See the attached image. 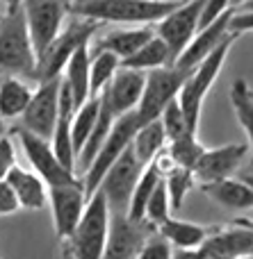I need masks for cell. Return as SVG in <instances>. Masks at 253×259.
<instances>
[{"label": "cell", "instance_id": "6da1fadb", "mask_svg": "<svg viewBox=\"0 0 253 259\" xmlns=\"http://www.w3.org/2000/svg\"><path fill=\"white\" fill-rule=\"evenodd\" d=\"M183 0H68V14L96 23L155 25Z\"/></svg>", "mask_w": 253, "mask_h": 259}, {"label": "cell", "instance_id": "7a4b0ae2", "mask_svg": "<svg viewBox=\"0 0 253 259\" xmlns=\"http://www.w3.org/2000/svg\"><path fill=\"white\" fill-rule=\"evenodd\" d=\"M237 39V34H228L212 53H208L190 73H187L185 82H183L180 91H178V105H180L183 114L187 118V125H190L192 132L199 130V121H201V109H203V100L205 96L210 94L217 75L222 73L224 64H226V57L231 53L233 41Z\"/></svg>", "mask_w": 253, "mask_h": 259}, {"label": "cell", "instance_id": "3957f363", "mask_svg": "<svg viewBox=\"0 0 253 259\" xmlns=\"http://www.w3.org/2000/svg\"><path fill=\"white\" fill-rule=\"evenodd\" d=\"M110 225V207L100 191L89 196L71 237L64 239V252L66 259H103L105 241H107Z\"/></svg>", "mask_w": 253, "mask_h": 259}, {"label": "cell", "instance_id": "277c9868", "mask_svg": "<svg viewBox=\"0 0 253 259\" xmlns=\"http://www.w3.org/2000/svg\"><path fill=\"white\" fill-rule=\"evenodd\" d=\"M37 55L27 34L23 9H7L0 16V73L32 77Z\"/></svg>", "mask_w": 253, "mask_h": 259}, {"label": "cell", "instance_id": "5b68a950", "mask_svg": "<svg viewBox=\"0 0 253 259\" xmlns=\"http://www.w3.org/2000/svg\"><path fill=\"white\" fill-rule=\"evenodd\" d=\"M100 23L89 21V18H78L73 16L71 23H64L62 32L55 36V41L37 57V66L32 71V80L34 82H46L59 77L66 66L68 57L76 53L78 46L87 44L96 36Z\"/></svg>", "mask_w": 253, "mask_h": 259}, {"label": "cell", "instance_id": "8992f818", "mask_svg": "<svg viewBox=\"0 0 253 259\" xmlns=\"http://www.w3.org/2000/svg\"><path fill=\"white\" fill-rule=\"evenodd\" d=\"M137 127H139V118H137L135 109L128 112V114H123V116H119L117 121L112 123V130H110V134L105 137L103 146L98 148L96 157L91 159V164L87 166L85 173H82L80 182H82V189H85L87 198L98 189L100 180H103V175L107 173V168L121 157V152L130 146Z\"/></svg>", "mask_w": 253, "mask_h": 259}, {"label": "cell", "instance_id": "52a82bcc", "mask_svg": "<svg viewBox=\"0 0 253 259\" xmlns=\"http://www.w3.org/2000/svg\"><path fill=\"white\" fill-rule=\"evenodd\" d=\"M187 73L190 71H183V68L173 66V64L153 68V71L146 73L144 91H141V98L135 107V114H137V118H139V125L141 123H149V121L160 118V114H162V109L167 107V103L178 96Z\"/></svg>", "mask_w": 253, "mask_h": 259}, {"label": "cell", "instance_id": "ba28073f", "mask_svg": "<svg viewBox=\"0 0 253 259\" xmlns=\"http://www.w3.org/2000/svg\"><path fill=\"white\" fill-rule=\"evenodd\" d=\"M27 34H30L34 55L39 57L62 32L68 16V0H23Z\"/></svg>", "mask_w": 253, "mask_h": 259}, {"label": "cell", "instance_id": "9c48e42d", "mask_svg": "<svg viewBox=\"0 0 253 259\" xmlns=\"http://www.w3.org/2000/svg\"><path fill=\"white\" fill-rule=\"evenodd\" d=\"M16 137H18V143H21L23 152H25L27 161H30L32 170H34L48 187H62V184H71V182L80 180L73 170H68L66 166L55 157L53 146H50L48 139L37 137V134L27 132V130H23V127L16 130Z\"/></svg>", "mask_w": 253, "mask_h": 259}, {"label": "cell", "instance_id": "30bf717a", "mask_svg": "<svg viewBox=\"0 0 253 259\" xmlns=\"http://www.w3.org/2000/svg\"><path fill=\"white\" fill-rule=\"evenodd\" d=\"M205 0H183L176 9L162 16L155 23V34L169 46L171 57L176 62V57L185 50V46L192 41V36L199 30L201 12H203Z\"/></svg>", "mask_w": 253, "mask_h": 259}, {"label": "cell", "instance_id": "8fae6325", "mask_svg": "<svg viewBox=\"0 0 253 259\" xmlns=\"http://www.w3.org/2000/svg\"><path fill=\"white\" fill-rule=\"evenodd\" d=\"M141 168H144V166L132 155L130 146H128L126 150L121 152V157L107 168V173L103 175V180H100L96 191H100L105 196L110 211H121V214H126L128 200H130V193H132V189H135V182H137V178H139Z\"/></svg>", "mask_w": 253, "mask_h": 259}, {"label": "cell", "instance_id": "7c38bea8", "mask_svg": "<svg viewBox=\"0 0 253 259\" xmlns=\"http://www.w3.org/2000/svg\"><path fill=\"white\" fill-rule=\"evenodd\" d=\"M153 232L155 228L146 221H132L121 211H110L103 259H135L139 248Z\"/></svg>", "mask_w": 253, "mask_h": 259}, {"label": "cell", "instance_id": "4fadbf2b", "mask_svg": "<svg viewBox=\"0 0 253 259\" xmlns=\"http://www.w3.org/2000/svg\"><path fill=\"white\" fill-rule=\"evenodd\" d=\"M59 84H62V75L37 84L25 112L21 114L23 130L37 134V137L50 139L55 121H57V109H59Z\"/></svg>", "mask_w": 253, "mask_h": 259}, {"label": "cell", "instance_id": "5bb4252c", "mask_svg": "<svg viewBox=\"0 0 253 259\" xmlns=\"http://www.w3.org/2000/svg\"><path fill=\"white\" fill-rule=\"evenodd\" d=\"M201 259H244L253 257V228L249 223L214 225L199 248Z\"/></svg>", "mask_w": 253, "mask_h": 259}, {"label": "cell", "instance_id": "9a60e30c", "mask_svg": "<svg viewBox=\"0 0 253 259\" xmlns=\"http://www.w3.org/2000/svg\"><path fill=\"white\" fill-rule=\"evenodd\" d=\"M87 200L89 198H87L80 180L71 184H62V187H48V205L50 214H53L55 234L59 241L71 237L82 211H85Z\"/></svg>", "mask_w": 253, "mask_h": 259}, {"label": "cell", "instance_id": "2e32d148", "mask_svg": "<svg viewBox=\"0 0 253 259\" xmlns=\"http://www.w3.org/2000/svg\"><path fill=\"white\" fill-rule=\"evenodd\" d=\"M246 155H249L246 143H226L219 148H205L192 168L194 180L199 184H210L224 178H233L244 164Z\"/></svg>", "mask_w": 253, "mask_h": 259}, {"label": "cell", "instance_id": "e0dca14e", "mask_svg": "<svg viewBox=\"0 0 253 259\" xmlns=\"http://www.w3.org/2000/svg\"><path fill=\"white\" fill-rule=\"evenodd\" d=\"M144 82H146L144 71H132V68L119 66L117 73L112 75V80L107 82V87L100 91V98L105 100V105L119 118L137 107L141 91H144Z\"/></svg>", "mask_w": 253, "mask_h": 259}, {"label": "cell", "instance_id": "ac0fdd59", "mask_svg": "<svg viewBox=\"0 0 253 259\" xmlns=\"http://www.w3.org/2000/svg\"><path fill=\"white\" fill-rule=\"evenodd\" d=\"M231 14H233V7L228 9V12H224L219 18H214L210 25L199 27V30H196V34L192 36V41L185 46V50H183V53L176 57L173 66L183 68V71H192V68H194L196 64L205 57V55L212 53V50L217 48V46L222 44L228 34H231V30H228Z\"/></svg>", "mask_w": 253, "mask_h": 259}, {"label": "cell", "instance_id": "d6986e66", "mask_svg": "<svg viewBox=\"0 0 253 259\" xmlns=\"http://www.w3.org/2000/svg\"><path fill=\"white\" fill-rule=\"evenodd\" d=\"M7 180L12 184L14 193L18 198V205L27 211H39L48 205V184L30 168H23V166H14L7 173Z\"/></svg>", "mask_w": 253, "mask_h": 259}, {"label": "cell", "instance_id": "ffe728a7", "mask_svg": "<svg viewBox=\"0 0 253 259\" xmlns=\"http://www.w3.org/2000/svg\"><path fill=\"white\" fill-rule=\"evenodd\" d=\"M155 30L151 25H135V27H123V30H110L103 36L96 39V44H89V50H107V53L117 55L119 59H126L135 53L139 46H144Z\"/></svg>", "mask_w": 253, "mask_h": 259}, {"label": "cell", "instance_id": "44dd1931", "mask_svg": "<svg viewBox=\"0 0 253 259\" xmlns=\"http://www.w3.org/2000/svg\"><path fill=\"white\" fill-rule=\"evenodd\" d=\"M205 191V196L210 200H214L217 205L226 207V209H235V211H246L253 209V189L246 184L244 178H224L217 182L210 184H201Z\"/></svg>", "mask_w": 253, "mask_h": 259}, {"label": "cell", "instance_id": "7402d4cb", "mask_svg": "<svg viewBox=\"0 0 253 259\" xmlns=\"http://www.w3.org/2000/svg\"><path fill=\"white\" fill-rule=\"evenodd\" d=\"M89 44L91 41L78 46L76 53L68 57L66 66H64V71H62V80L66 82L68 94H71L73 107L76 109L80 107L87 98H91L89 96V59H91Z\"/></svg>", "mask_w": 253, "mask_h": 259}, {"label": "cell", "instance_id": "603a6c76", "mask_svg": "<svg viewBox=\"0 0 253 259\" xmlns=\"http://www.w3.org/2000/svg\"><path fill=\"white\" fill-rule=\"evenodd\" d=\"M214 225H199L192 223V221H183V219H173L169 216L167 221L155 228V232L162 239H167L171 243V248H183V250H194L201 243L205 241L210 232H212Z\"/></svg>", "mask_w": 253, "mask_h": 259}, {"label": "cell", "instance_id": "cb8c5ba5", "mask_svg": "<svg viewBox=\"0 0 253 259\" xmlns=\"http://www.w3.org/2000/svg\"><path fill=\"white\" fill-rule=\"evenodd\" d=\"M32 87L25 77L7 75L0 80V116L3 121H16L25 112L27 103L32 98Z\"/></svg>", "mask_w": 253, "mask_h": 259}, {"label": "cell", "instance_id": "d4e9b609", "mask_svg": "<svg viewBox=\"0 0 253 259\" xmlns=\"http://www.w3.org/2000/svg\"><path fill=\"white\" fill-rule=\"evenodd\" d=\"M173 64V57H171V50L169 46L160 39L158 34H153L144 46L135 50L130 57L121 59V66L123 68H132V71H153V68H160V66H169Z\"/></svg>", "mask_w": 253, "mask_h": 259}, {"label": "cell", "instance_id": "484cf974", "mask_svg": "<svg viewBox=\"0 0 253 259\" xmlns=\"http://www.w3.org/2000/svg\"><path fill=\"white\" fill-rule=\"evenodd\" d=\"M164 146H167V134H164V127H162V123H160V118L141 123L130 141L132 155L137 157V161H139L141 166L151 164L153 157L158 155Z\"/></svg>", "mask_w": 253, "mask_h": 259}, {"label": "cell", "instance_id": "4316f807", "mask_svg": "<svg viewBox=\"0 0 253 259\" xmlns=\"http://www.w3.org/2000/svg\"><path fill=\"white\" fill-rule=\"evenodd\" d=\"M98 109H100V96H91V98H87L85 103L73 112V118H71V146H73V152H76V159H78V155H80L85 141L89 139L91 130H94V125H96Z\"/></svg>", "mask_w": 253, "mask_h": 259}, {"label": "cell", "instance_id": "83f0119b", "mask_svg": "<svg viewBox=\"0 0 253 259\" xmlns=\"http://www.w3.org/2000/svg\"><path fill=\"white\" fill-rule=\"evenodd\" d=\"M162 180V175L155 170L153 164H146L141 168L139 178L135 182V189L130 193V200H128V209H126V216L132 221H144V209H146V202H149L151 193L153 189L158 187V182Z\"/></svg>", "mask_w": 253, "mask_h": 259}, {"label": "cell", "instance_id": "f1b7e54d", "mask_svg": "<svg viewBox=\"0 0 253 259\" xmlns=\"http://www.w3.org/2000/svg\"><path fill=\"white\" fill-rule=\"evenodd\" d=\"M89 96H98L121 66V59L107 50H89Z\"/></svg>", "mask_w": 253, "mask_h": 259}, {"label": "cell", "instance_id": "f546056e", "mask_svg": "<svg viewBox=\"0 0 253 259\" xmlns=\"http://www.w3.org/2000/svg\"><path fill=\"white\" fill-rule=\"evenodd\" d=\"M231 103L235 109V116L240 127L246 134V146L253 155V94L246 84V80H235L231 87Z\"/></svg>", "mask_w": 253, "mask_h": 259}, {"label": "cell", "instance_id": "4dcf8cb0", "mask_svg": "<svg viewBox=\"0 0 253 259\" xmlns=\"http://www.w3.org/2000/svg\"><path fill=\"white\" fill-rule=\"evenodd\" d=\"M167 150L171 155V159L176 161V166L180 168H194V164L199 161V157L203 155L205 146L201 143V139L196 137V132H185L183 137L167 141Z\"/></svg>", "mask_w": 253, "mask_h": 259}, {"label": "cell", "instance_id": "1f68e13d", "mask_svg": "<svg viewBox=\"0 0 253 259\" xmlns=\"http://www.w3.org/2000/svg\"><path fill=\"white\" fill-rule=\"evenodd\" d=\"M162 182H164V189H167L171 209H180L185 198H187V193H190L192 187L196 184V180H194V173H192L190 168L176 166V168H171L167 175H162Z\"/></svg>", "mask_w": 253, "mask_h": 259}, {"label": "cell", "instance_id": "d6a6232c", "mask_svg": "<svg viewBox=\"0 0 253 259\" xmlns=\"http://www.w3.org/2000/svg\"><path fill=\"white\" fill-rule=\"evenodd\" d=\"M171 202H169V196H167V189H164V182L160 180L158 187L153 189L151 193L149 202H146V209H144V221L153 228H158L162 221H167L171 216Z\"/></svg>", "mask_w": 253, "mask_h": 259}, {"label": "cell", "instance_id": "836d02e7", "mask_svg": "<svg viewBox=\"0 0 253 259\" xmlns=\"http://www.w3.org/2000/svg\"><path fill=\"white\" fill-rule=\"evenodd\" d=\"M160 123H162V127H164L167 141L183 137L185 132H192L190 125H187L185 114H183L180 105H178V98H173V100L167 103V107H164L162 114H160Z\"/></svg>", "mask_w": 253, "mask_h": 259}, {"label": "cell", "instance_id": "e575fe53", "mask_svg": "<svg viewBox=\"0 0 253 259\" xmlns=\"http://www.w3.org/2000/svg\"><path fill=\"white\" fill-rule=\"evenodd\" d=\"M171 243L167 239H162L158 232H153L149 239L144 241V246L139 248V252L135 255V259H171Z\"/></svg>", "mask_w": 253, "mask_h": 259}, {"label": "cell", "instance_id": "d590c367", "mask_svg": "<svg viewBox=\"0 0 253 259\" xmlns=\"http://www.w3.org/2000/svg\"><path fill=\"white\" fill-rule=\"evenodd\" d=\"M16 148H14V141L9 134L0 137V180L7 178V173L16 166Z\"/></svg>", "mask_w": 253, "mask_h": 259}, {"label": "cell", "instance_id": "8d00e7d4", "mask_svg": "<svg viewBox=\"0 0 253 259\" xmlns=\"http://www.w3.org/2000/svg\"><path fill=\"white\" fill-rule=\"evenodd\" d=\"M228 9H231V0H205L203 12H201L199 27L210 25L214 18H219L224 12H228Z\"/></svg>", "mask_w": 253, "mask_h": 259}, {"label": "cell", "instance_id": "74e56055", "mask_svg": "<svg viewBox=\"0 0 253 259\" xmlns=\"http://www.w3.org/2000/svg\"><path fill=\"white\" fill-rule=\"evenodd\" d=\"M18 209H21V205H18V198L14 193L12 184L7 180H0V216H9Z\"/></svg>", "mask_w": 253, "mask_h": 259}, {"label": "cell", "instance_id": "f35d334b", "mask_svg": "<svg viewBox=\"0 0 253 259\" xmlns=\"http://www.w3.org/2000/svg\"><path fill=\"white\" fill-rule=\"evenodd\" d=\"M228 30L233 34L253 32V12H237V9H233L231 21H228Z\"/></svg>", "mask_w": 253, "mask_h": 259}, {"label": "cell", "instance_id": "ab89813d", "mask_svg": "<svg viewBox=\"0 0 253 259\" xmlns=\"http://www.w3.org/2000/svg\"><path fill=\"white\" fill-rule=\"evenodd\" d=\"M171 259H201L199 255V250H183V248H173V252H171Z\"/></svg>", "mask_w": 253, "mask_h": 259}, {"label": "cell", "instance_id": "60d3db41", "mask_svg": "<svg viewBox=\"0 0 253 259\" xmlns=\"http://www.w3.org/2000/svg\"><path fill=\"white\" fill-rule=\"evenodd\" d=\"M233 9H237V12H253V0H246V3L237 5V7H233Z\"/></svg>", "mask_w": 253, "mask_h": 259}, {"label": "cell", "instance_id": "b9f144b4", "mask_svg": "<svg viewBox=\"0 0 253 259\" xmlns=\"http://www.w3.org/2000/svg\"><path fill=\"white\" fill-rule=\"evenodd\" d=\"M21 3H23V0H3L5 12H7V9H16V7H21Z\"/></svg>", "mask_w": 253, "mask_h": 259}, {"label": "cell", "instance_id": "7bdbcfd3", "mask_svg": "<svg viewBox=\"0 0 253 259\" xmlns=\"http://www.w3.org/2000/svg\"><path fill=\"white\" fill-rule=\"evenodd\" d=\"M7 134V121H3V116H0V137H5Z\"/></svg>", "mask_w": 253, "mask_h": 259}, {"label": "cell", "instance_id": "ee69618b", "mask_svg": "<svg viewBox=\"0 0 253 259\" xmlns=\"http://www.w3.org/2000/svg\"><path fill=\"white\" fill-rule=\"evenodd\" d=\"M244 180H246V184L253 189V175H244Z\"/></svg>", "mask_w": 253, "mask_h": 259}, {"label": "cell", "instance_id": "f6af8a7d", "mask_svg": "<svg viewBox=\"0 0 253 259\" xmlns=\"http://www.w3.org/2000/svg\"><path fill=\"white\" fill-rule=\"evenodd\" d=\"M242 3H246V0H231V7H237V5H242Z\"/></svg>", "mask_w": 253, "mask_h": 259}, {"label": "cell", "instance_id": "bcb514c9", "mask_svg": "<svg viewBox=\"0 0 253 259\" xmlns=\"http://www.w3.org/2000/svg\"><path fill=\"white\" fill-rule=\"evenodd\" d=\"M246 223H249V225H251V228H253V221H246Z\"/></svg>", "mask_w": 253, "mask_h": 259}, {"label": "cell", "instance_id": "7dc6e473", "mask_svg": "<svg viewBox=\"0 0 253 259\" xmlns=\"http://www.w3.org/2000/svg\"><path fill=\"white\" fill-rule=\"evenodd\" d=\"M244 259H253V257H244Z\"/></svg>", "mask_w": 253, "mask_h": 259}]
</instances>
